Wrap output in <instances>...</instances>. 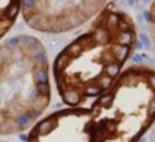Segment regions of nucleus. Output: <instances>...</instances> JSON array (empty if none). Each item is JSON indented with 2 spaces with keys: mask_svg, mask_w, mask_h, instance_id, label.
<instances>
[{
  "mask_svg": "<svg viewBox=\"0 0 155 142\" xmlns=\"http://www.w3.org/2000/svg\"><path fill=\"white\" fill-rule=\"evenodd\" d=\"M135 41L129 16L113 11L104 13L56 59L53 73L62 101L77 106L110 89Z\"/></svg>",
  "mask_w": 155,
  "mask_h": 142,
  "instance_id": "1",
  "label": "nucleus"
},
{
  "mask_svg": "<svg viewBox=\"0 0 155 142\" xmlns=\"http://www.w3.org/2000/svg\"><path fill=\"white\" fill-rule=\"evenodd\" d=\"M2 133L27 129L51 100L48 59L37 39L16 36L2 51Z\"/></svg>",
  "mask_w": 155,
  "mask_h": 142,
  "instance_id": "2",
  "label": "nucleus"
},
{
  "mask_svg": "<svg viewBox=\"0 0 155 142\" xmlns=\"http://www.w3.org/2000/svg\"><path fill=\"white\" fill-rule=\"evenodd\" d=\"M20 12V0H3L2 3V35L9 31Z\"/></svg>",
  "mask_w": 155,
  "mask_h": 142,
  "instance_id": "3",
  "label": "nucleus"
}]
</instances>
